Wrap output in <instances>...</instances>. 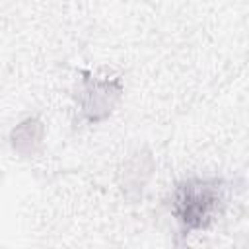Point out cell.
<instances>
[{
	"label": "cell",
	"mask_w": 249,
	"mask_h": 249,
	"mask_svg": "<svg viewBox=\"0 0 249 249\" xmlns=\"http://www.w3.org/2000/svg\"><path fill=\"white\" fill-rule=\"evenodd\" d=\"M175 212L189 228H202L208 224L220 202V189L206 181H189L175 193Z\"/></svg>",
	"instance_id": "cell-1"
}]
</instances>
